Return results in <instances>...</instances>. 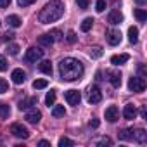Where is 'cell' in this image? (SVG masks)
<instances>
[{
	"instance_id": "8992f818",
	"label": "cell",
	"mask_w": 147,
	"mask_h": 147,
	"mask_svg": "<svg viewBox=\"0 0 147 147\" xmlns=\"http://www.w3.org/2000/svg\"><path fill=\"white\" fill-rule=\"evenodd\" d=\"M64 97H66L69 106H78L80 100H82V95H80L78 90H67V92H64Z\"/></svg>"
},
{
	"instance_id": "2e32d148",
	"label": "cell",
	"mask_w": 147,
	"mask_h": 147,
	"mask_svg": "<svg viewBox=\"0 0 147 147\" xmlns=\"http://www.w3.org/2000/svg\"><path fill=\"white\" fill-rule=\"evenodd\" d=\"M133 140L138 142V144L147 142V133H145V130H144V128H137V130H133Z\"/></svg>"
},
{
	"instance_id": "8fae6325",
	"label": "cell",
	"mask_w": 147,
	"mask_h": 147,
	"mask_svg": "<svg viewBox=\"0 0 147 147\" xmlns=\"http://www.w3.org/2000/svg\"><path fill=\"white\" fill-rule=\"evenodd\" d=\"M11 78H12V82L16 83V85H21V83H24V80H26V73L23 71V69H14L12 71V75H11Z\"/></svg>"
},
{
	"instance_id": "44dd1931",
	"label": "cell",
	"mask_w": 147,
	"mask_h": 147,
	"mask_svg": "<svg viewBox=\"0 0 147 147\" xmlns=\"http://www.w3.org/2000/svg\"><path fill=\"white\" fill-rule=\"evenodd\" d=\"M119 140H133V128H126V130H121L118 133Z\"/></svg>"
},
{
	"instance_id": "9a60e30c",
	"label": "cell",
	"mask_w": 147,
	"mask_h": 147,
	"mask_svg": "<svg viewBox=\"0 0 147 147\" xmlns=\"http://www.w3.org/2000/svg\"><path fill=\"white\" fill-rule=\"evenodd\" d=\"M107 21L111 24H119V23H123V14L119 11H111L109 16H107Z\"/></svg>"
},
{
	"instance_id": "b9f144b4",
	"label": "cell",
	"mask_w": 147,
	"mask_h": 147,
	"mask_svg": "<svg viewBox=\"0 0 147 147\" xmlns=\"http://www.w3.org/2000/svg\"><path fill=\"white\" fill-rule=\"evenodd\" d=\"M38 145H40V147H50V142H49V140H40Z\"/></svg>"
},
{
	"instance_id": "f6af8a7d",
	"label": "cell",
	"mask_w": 147,
	"mask_h": 147,
	"mask_svg": "<svg viewBox=\"0 0 147 147\" xmlns=\"http://www.w3.org/2000/svg\"><path fill=\"white\" fill-rule=\"evenodd\" d=\"M140 114H142V118H147V111H145V107H142V111H140Z\"/></svg>"
},
{
	"instance_id": "ffe728a7",
	"label": "cell",
	"mask_w": 147,
	"mask_h": 147,
	"mask_svg": "<svg viewBox=\"0 0 147 147\" xmlns=\"http://www.w3.org/2000/svg\"><path fill=\"white\" fill-rule=\"evenodd\" d=\"M128 40H130V43H137L138 42V30L135 26L128 28Z\"/></svg>"
},
{
	"instance_id": "484cf974",
	"label": "cell",
	"mask_w": 147,
	"mask_h": 147,
	"mask_svg": "<svg viewBox=\"0 0 147 147\" xmlns=\"http://www.w3.org/2000/svg\"><path fill=\"white\" fill-rule=\"evenodd\" d=\"M9 114H11V107L5 104H0V118L5 119V118H9Z\"/></svg>"
},
{
	"instance_id": "ab89813d",
	"label": "cell",
	"mask_w": 147,
	"mask_h": 147,
	"mask_svg": "<svg viewBox=\"0 0 147 147\" xmlns=\"http://www.w3.org/2000/svg\"><path fill=\"white\" fill-rule=\"evenodd\" d=\"M88 125H90L92 128H97L100 123H99V119H97V118H94V119H90V123H88Z\"/></svg>"
},
{
	"instance_id": "7c38bea8",
	"label": "cell",
	"mask_w": 147,
	"mask_h": 147,
	"mask_svg": "<svg viewBox=\"0 0 147 147\" xmlns=\"http://www.w3.org/2000/svg\"><path fill=\"white\" fill-rule=\"evenodd\" d=\"M36 102H38V97H28V99H24V100L19 102V109L21 111H28L33 106H36Z\"/></svg>"
},
{
	"instance_id": "74e56055",
	"label": "cell",
	"mask_w": 147,
	"mask_h": 147,
	"mask_svg": "<svg viewBox=\"0 0 147 147\" xmlns=\"http://www.w3.org/2000/svg\"><path fill=\"white\" fill-rule=\"evenodd\" d=\"M67 42H69V43H75V42H76V35H75V31H69V33H67Z\"/></svg>"
},
{
	"instance_id": "6da1fadb",
	"label": "cell",
	"mask_w": 147,
	"mask_h": 147,
	"mask_svg": "<svg viewBox=\"0 0 147 147\" xmlns=\"http://www.w3.org/2000/svg\"><path fill=\"white\" fill-rule=\"evenodd\" d=\"M59 73L64 82H76L83 76V64L75 57H66L59 62Z\"/></svg>"
},
{
	"instance_id": "3957f363",
	"label": "cell",
	"mask_w": 147,
	"mask_h": 147,
	"mask_svg": "<svg viewBox=\"0 0 147 147\" xmlns=\"http://www.w3.org/2000/svg\"><path fill=\"white\" fill-rule=\"evenodd\" d=\"M128 88L131 92H137V94L144 92L145 90V78H142V76H131L128 80Z\"/></svg>"
},
{
	"instance_id": "ba28073f",
	"label": "cell",
	"mask_w": 147,
	"mask_h": 147,
	"mask_svg": "<svg viewBox=\"0 0 147 147\" xmlns=\"http://www.w3.org/2000/svg\"><path fill=\"white\" fill-rule=\"evenodd\" d=\"M102 100V92H100V88L99 87H92L90 90H88V102L90 104H99Z\"/></svg>"
},
{
	"instance_id": "e575fe53",
	"label": "cell",
	"mask_w": 147,
	"mask_h": 147,
	"mask_svg": "<svg viewBox=\"0 0 147 147\" xmlns=\"http://www.w3.org/2000/svg\"><path fill=\"white\" fill-rule=\"evenodd\" d=\"M97 12H104L106 11V0H97Z\"/></svg>"
},
{
	"instance_id": "4316f807",
	"label": "cell",
	"mask_w": 147,
	"mask_h": 147,
	"mask_svg": "<svg viewBox=\"0 0 147 147\" xmlns=\"http://www.w3.org/2000/svg\"><path fill=\"white\" fill-rule=\"evenodd\" d=\"M7 54L9 55H18L19 54V45L18 43H9L7 45Z\"/></svg>"
},
{
	"instance_id": "e0dca14e",
	"label": "cell",
	"mask_w": 147,
	"mask_h": 147,
	"mask_svg": "<svg viewBox=\"0 0 147 147\" xmlns=\"http://www.w3.org/2000/svg\"><path fill=\"white\" fill-rule=\"evenodd\" d=\"M130 59V55L128 54H119V55H113L111 57V64H114V66H119V64H125L126 61Z\"/></svg>"
},
{
	"instance_id": "ee69618b",
	"label": "cell",
	"mask_w": 147,
	"mask_h": 147,
	"mask_svg": "<svg viewBox=\"0 0 147 147\" xmlns=\"http://www.w3.org/2000/svg\"><path fill=\"white\" fill-rule=\"evenodd\" d=\"M138 73H140V76H142V78H145V67H144L142 64L138 66Z\"/></svg>"
},
{
	"instance_id": "7a4b0ae2",
	"label": "cell",
	"mask_w": 147,
	"mask_h": 147,
	"mask_svg": "<svg viewBox=\"0 0 147 147\" xmlns=\"http://www.w3.org/2000/svg\"><path fill=\"white\" fill-rule=\"evenodd\" d=\"M62 16H64V4L61 0H50L38 12V21L42 24H50V23L59 21Z\"/></svg>"
},
{
	"instance_id": "f546056e",
	"label": "cell",
	"mask_w": 147,
	"mask_h": 147,
	"mask_svg": "<svg viewBox=\"0 0 147 147\" xmlns=\"http://www.w3.org/2000/svg\"><path fill=\"white\" fill-rule=\"evenodd\" d=\"M47 85H49L47 80H35V82H33V88H35V90H42V88H45Z\"/></svg>"
},
{
	"instance_id": "9c48e42d",
	"label": "cell",
	"mask_w": 147,
	"mask_h": 147,
	"mask_svg": "<svg viewBox=\"0 0 147 147\" xmlns=\"http://www.w3.org/2000/svg\"><path fill=\"white\" fill-rule=\"evenodd\" d=\"M106 119L109 121V123H114V121H118V118H119V109L116 107V106H109L107 109H106Z\"/></svg>"
},
{
	"instance_id": "f35d334b",
	"label": "cell",
	"mask_w": 147,
	"mask_h": 147,
	"mask_svg": "<svg viewBox=\"0 0 147 147\" xmlns=\"http://www.w3.org/2000/svg\"><path fill=\"white\" fill-rule=\"evenodd\" d=\"M7 69V61L5 57H0V71H5Z\"/></svg>"
},
{
	"instance_id": "277c9868",
	"label": "cell",
	"mask_w": 147,
	"mask_h": 147,
	"mask_svg": "<svg viewBox=\"0 0 147 147\" xmlns=\"http://www.w3.org/2000/svg\"><path fill=\"white\" fill-rule=\"evenodd\" d=\"M11 133H12L14 137H18V138H23V140H26V138L30 137L28 128L23 126L21 123H12V125H11Z\"/></svg>"
},
{
	"instance_id": "d6986e66",
	"label": "cell",
	"mask_w": 147,
	"mask_h": 147,
	"mask_svg": "<svg viewBox=\"0 0 147 147\" xmlns=\"http://www.w3.org/2000/svg\"><path fill=\"white\" fill-rule=\"evenodd\" d=\"M38 43L42 45V47H50L52 43H54V38L49 35V33H45V35H42V36H38Z\"/></svg>"
},
{
	"instance_id": "83f0119b",
	"label": "cell",
	"mask_w": 147,
	"mask_h": 147,
	"mask_svg": "<svg viewBox=\"0 0 147 147\" xmlns=\"http://www.w3.org/2000/svg\"><path fill=\"white\" fill-rule=\"evenodd\" d=\"M45 104H47L49 107L55 104V92H54V90H50V92L47 94V97H45Z\"/></svg>"
},
{
	"instance_id": "5b68a950",
	"label": "cell",
	"mask_w": 147,
	"mask_h": 147,
	"mask_svg": "<svg viewBox=\"0 0 147 147\" xmlns=\"http://www.w3.org/2000/svg\"><path fill=\"white\" fill-rule=\"evenodd\" d=\"M42 55H43V50H42V49H38V47H30V49L26 50V54H24V59H26L28 62H36V61L42 59Z\"/></svg>"
},
{
	"instance_id": "cb8c5ba5",
	"label": "cell",
	"mask_w": 147,
	"mask_h": 147,
	"mask_svg": "<svg viewBox=\"0 0 147 147\" xmlns=\"http://www.w3.org/2000/svg\"><path fill=\"white\" fill-rule=\"evenodd\" d=\"M133 14H135V18H137L140 23H145V21H147V12H145L144 9H135Z\"/></svg>"
},
{
	"instance_id": "30bf717a",
	"label": "cell",
	"mask_w": 147,
	"mask_h": 147,
	"mask_svg": "<svg viewBox=\"0 0 147 147\" xmlns=\"http://www.w3.org/2000/svg\"><path fill=\"white\" fill-rule=\"evenodd\" d=\"M106 75L109 76V82H111V85L113 87H121V73L119 71H107Z\"/></svg>"
},
{
	"instance_id": "8d00e7d4",
	"label": "cell",
	"mask_w": 147,
	"mask_h": 147,
	"mask_svg": "<svg viewBox=\"0 0 147 147\" xmlns=\"http://www.w3.org/2000/svg\"><path fill=\"white\" fill-rule=\"evenodd\" d=\"M76 4H78L80 9H87L88 4H90V0H76Z\"/></svg>"
},
{
	"instance_id": "60d3db41",
	"label": "cell",
	"mask_w": 147,
	"mask_h": 147,
	"mask_svg": "<svg viewBox=\"0 0 147 147\" xmlns=\"http://www.w3.org/2000/svg\"><path fill=\"white\" fill-rule=\"evenodd\" d=\"M12 38H14V33H11V31H7V33L4 35V40H7V42H9V40H12Z\"/></svg>"
},
{
	"instance_id": "7402d4cb",
	"label": "cell",
	"mask_w": 147,
	"mask_h": 147,
	"mask_svg": "<svg viewBox=\"0 0 147 147\" xmlns=\"http://www.w3.org/2000/svg\"><path fill=\"white\" fill-rule=\"evenodd\" d=\"M92 26H94V19H92V18H85V19L82 21L80 30H82L83 33H87V31H90V30H92Z\"/></svg>"
},
{
	"instance_id": "5bb4252c",
	"label": "cell",
	"mask_w": 147,
	"mask_h": 147,
	"mask_svg": "<svg viewBox=\"0 0 147 147\" xmlns=\"http://www.w3.org/2000/svg\"><path fill=\"white\" fill-rule=\"evenodd\" d=\"M123 116H125V119H135L137 118V107L133 104H126L123 109Z\"/></svg>"
},
{
	"instance_id": "836d02e7",
	"label": "cell",
	"mask_w": 147,
	"mask_h": 147,
	"mask_svg": "<svg viewBox=\"0 0 147 147\" xmlns=\"http://www.w3.org/2000/svg\"><path fill=\"white\" fill-rule=\"evenodd\" d=\"M7 90H9V83L4 78H0V94H5Z\"/></svg>"
},
{
	"instance_id": "f1b7e54d",
	"label": "cell",
	"mask_w": 147,
	"mask_h": 147,
	"mask_svg": "<svg viewBox=\"0 0 147 147\" xmlns=\"http://www.w3.org/2000/svg\"><path fill=\"white\" fill-rule=\"evenodd\" d=\"M71 145H75V142H73L71 138H67V137H61L59 138V147H71Z\"/></svg>"
},
{
	"instance_id": "7bdbcfd3",
	"label": "cell",
	"mask_w": 147,
	"mask_h": 147,
	"mask_svg": "<svg viewBox=\"0 0 147 147\" xmlns=\"http://www.w3.org/2000/svg\"><path fill=\"white\" fill-rule=\"evenodd\" d=\"M12 0H0V7H9V4Z\"/></svg>"
},
{
	"instance_id": "d6a6232c",
	"label": "cell",
	"mask_w": 147,
	"mask_h": 147,
	"mask_svg": "<svg viewBox=\"0 0 147 147\" xmlns=\"http://www.w3.org/2000/svg\"><path fill=\"white\" fill-rule=\"evenodd\" d=\"M49 35L54 38V42H57V40H61V38H62V31H61V30H57V28H55V30H50V33H49Z\"/></svg>"
},
{
	"instance_id": "52a82bcc",
	"label": "cell",
	"mask_w": 147,
	"mask_h": 147,
	"mask_svg": "<svg viewBox=\"0 0 147 147\" xmlns=\"http://www.w3.org/2000/svg\"><path fill=\"white\" fill-rule=\"evenodd\" d=\"M106 38H107V43H109V45H113V47L121 43V33H119L118 30H107Z\"/></svg>"
},
{
	"instance_id": "d590c367",
	"label": "cell",
	"mask_w": 147,
	"mask_h": 147,
	"mask_svg": "<svg viewBox=\"0 0 147 147\" xmlns=\"http://www.w3.org/2000/svg\"><path fill=\"white\" fill-rule=\"evenodd\" d=\"M36 0H18V4L21 5V7H28V5H31V4H35Z\"/></svg>"
},
{
	"instance_id": "d4e9b609",
	"label": "cell",
	"mask_w": 147,
	"mask_h": 147,
	"mask_svg": "<svg viewBox=\"0 0 147 147\" xmlns=\"http://www.w3.org/2000/svg\"><path fill=\"white\" fill-rule=\"evenodd\" d=\"M64 114H66L64 106H55V107L52 109V116H54V118H61V116H64Z\"/></svg>"
},
{
	"instance_id": "bcb514c9",
	"label": "cell",
	"mask_w": 147,
	"mask_h": 147,
	"mask_svg": "<svg viewBox=\"0 0 147 147\" xmlns=\"http://www.w3.org/2000/svg\"><path fill=\"white\" fill-rule=\"evenodd\" d=\"M145 2V0H137V4H144Z\"/></svg>"
},
{
	"instance_id": "1f68e13d",
	"label": "cell",
	"mask_w": 147,
	"mask_h": 147,
	"mask_svg": "<svg viewBox=\"0 0 147 147\" xmlns=\"http://www.w3.org/2000/svg\"><path fill=\"white\" fill-rule=\"evenodd\" d=\"M100 55H102V49H100V47H92V49H90V57L99 59Z\"/></svg>"
},
{
	"instance_id": "ac0fdd59",
	"label": "cell",
	"mask_w": 147,
	"mask_h": 147,
	"mask_svg": "<svg viewBox=\"0 0 147 147\" xmlns=\"http://www.w3.org/2000/svg\"><path fill=\"white\" fill-rule=\"evenodd\" d=\"M38 69L43 73V75H49V76H50V75H52V62H50V61H42L40 66H38Z\"/></svg>"
},
{
	"instance_id": "603a6c76",
	"label": "cell",
	"mask_w": 147,
	"mask_h": 147,
	"mask_svg": "<svg viewBox=\"0 0 147 147\" xmlns=\"http://www.w3.org/2000/svg\"><path fill=\"white\" fill-rule=\"evenodd\" d=\"M7 23H9V26H12V28H19L23 21L19 19V16L12 14V16H7Z\"/></svg>"
},
{
	"instance_id": "4dcf8cb0",
	"label": "cell",
	"mask_w": 147,
	"mask_h": 147,
	"mask_svg": "<svg viewBox=\"0 0 147 147\" xmlns=\"http://www.w3.org/2000/svg\"><path fill=\"white\" fill-rule=\"evenodd\" d=\"M94 144H95V145H111V144H113V140H111L109 137H100V138H97Z\"/></svg>"
},
{
	"instance_id": "4fadbf2b",
	"label": "cell",
	"mask_w": 147,
	"mask_h": 147,
	"mask_svg": "<svg viewBox=\"0 0 147 147\" xmlns=\"http://www.w3.org/2000/svg\"><path fill=\"white\" fill-rule=\"evenodd\" d=\"M26 121H30V123H38L40 119H42V113L38 111V109H28V113H26V118H24Z\"/></svg>"
}]
</instances>
